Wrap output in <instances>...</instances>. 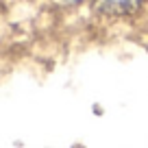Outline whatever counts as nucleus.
<instances>
[{
	"label": "nucleus",
	"instance_id": "obj_1",
	"mask_svg": "<svg viewBox=\"0 0 148 148\" xmlns=\"http://www.w3.org/2000/svg\"><path fill=\"white\" fill-rule=\"evenodd\" d=\"M142 0H96V7L109 15H126L139 7Z\"/></svg>",
	"mask_w": 148,
	"mask_h": 148
},
{
	"label": "nucleus",
	"instance_id": "obj_2",
	"mask_svg": "<svg viewBox=\"0 0 148 148\" xmlns=\"http://www.w3.org/2000/svg\"><path fill=\"white\" fill-rule=\"evenodd\" d=\"M59 5H74V2H81V0H55Z\"/></svg>",
	"mask_w": 148,
	"mask_h": 148
}]
</instances>
